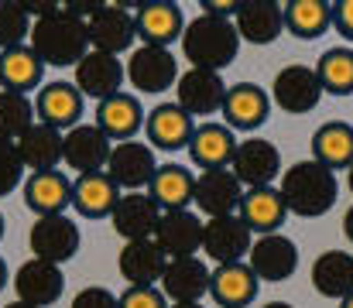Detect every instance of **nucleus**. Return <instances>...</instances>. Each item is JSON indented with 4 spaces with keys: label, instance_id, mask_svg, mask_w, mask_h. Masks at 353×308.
I'll use <instances>...</instances> for the list:
<instances>
[{
    "label": "nucleus",
    "instance_id": "f257e3e1",
    "mask_svg": "<svg viewBox=\"0 0 353 308\" xmlns=\"http://www.w3.org/2000/svg\"><path fill=\"white\" fill-rule=\"evenodd\" d=\"M28 45L45 65H79L90 52V28L72 10L59 7L31 24Z\"/></svg>",
    "mask_w": 353,
    "mask_h": 308
},
{
    "label": "nucleus",
    "instance_id": "f03ea898",
    "mask_svg": "<svg viewBox=\"0 0 353 308\" xmlns=\"http://www.w3.org/2000/svg\"><path fill=\"white\" fill-rule=\"evenodd\" d=\"M240 52V34H236L234 17H216V14H199L196 21L185 24L182 34V55L192 62V69H210L220 72L227 69Z\"/></svg>",
    "mask_w": 353,
    "mask_h": 308
},
{
    "label": "nucleus",
    "instance_id": "7ed1b4c3",
    "mask_svg": "<svg viewBox=\"0 0 353 308\" xmlns=\"http://www.w3.org/2000/svg\"><path fill=\"white\" fill-rule=\"evenodd\" d=\"M281 199L295 216H305V219L323 216L336 203V172H330L316 158L295 161L281 175Z\"/></svg>",
    "mask_w": 353,
    "mask_h": 308
},
{
    "label": "nucleus",
    "instance_id": "20e7f679",
    "mask_svg": "<svg viewBox=\"0 0 353 308\" xmlns=\"http://www.w3.org/2000/svg\"><path fill=\"white\" fill-rule=\"evenodd\" d=\"M127 79L141 93H165V90L179 86V59L168 48L141 45L127 59Z\"/></svg>",
    "mask_w": 353,
    "mask_h": 308
},
{
    "label": "nucleus",
    "instance_id": "39448f33",
    "mask_svg": "<svg viewBox=\"0 0 353 308\" xmlns=\"http://www.w3.org/2000/svg\"><path fill=\"white\" fill-rule=\"evenodd\" d=\"M110 137L97 127V123H79L72 130H65L62 141V161L69 168H76L79 175H93V172H107L110 161Z\"/></svg>",
    "mask_w": 353,
    "mask_h": 308
},
{
    "label": "nucleus",
    "instance_id": "423d86ee",
    "mask_svg": "<svg viewBox=\"0 0 353 308\" xmlns=\"http://www.w3.org/2000/svg\"><path fill=\"white\" fill-rule=\"evenodd\" d=\"M31 250L38 260L48 264H65L79 250V226L62 212V216H38L31 226Z\"/></svg>",
    "mask_w": 353,
    "mask_h": 308
},
{
    "label": "nucleus",
    "instance_id": "0eeeda50",
    "mask_svg": "<svg viewBox=\"0 0 353 308\" xmlns=\"http://www.w3.org/2000/svg\"><path fill=\"white\" fill-rule=\"evenodd\" d=\"M230 172L236 175V182L247 185V189H271V182L281 175L278 147L271 141H261V137L240 141L234 161H230Z\"/></svg>",
    "mask_w": 353,
    "mask_h": 308
},
{
    "label": "nucleus",
    "instance_id": "6e6552de",
    "mask_svg": "<svg viewBox=\"0 0 353 308\" xmlns=\"http://www.w3.org/2000/svg\"><path fill=\"white\" fill-rule=\"evenodd\" d=\"M247 267L257 274V281H288L299 271V247L281 233H268L250 243Z\"/></svg>",
    "mask_w": 353,
    "mask_h": 308
},
{
    "label": "nucleus",
    "instance_id": "1a4fd4ad",
    "mask_svg": "<svg viewBox=\"0 0 353 308\" xmlns=\"http://www.w3.org/2000/svg\"><path fill=\"white\" fill-rule=\"evenodd\" d=\"M158 165H154V151L144 144V141H123L114 144L110 151V161H107V175L117 189H130V192H141L144 185H151Z\"/></svg>",
    "mask_w": 353,
    "mask_h": 308
},
{
    "label": "nucleus",
    "instance_id": "9d476101",
    "mask_svg": "<svg viewBox=\"0 0 353 308\" xmlns=\"http://www.w3.org/2000/svg\"><path fill=\"white\" fill-rule=\"evenodd\" d=\"M62 288H65L62 267L48 264V260H38V257L21 264L17 274H14V291H17V302H24V305H34V308L55 305Z\"/></svg>",
    "mask_w": 353,
    "mask_h": 308
},
{
    "label": "nucleus",
    "instance_id": "9b49d317",
    "mask_svg": "<svg viewBox=\"0 0 353 308\" xmlns=\"http://www.w3.org/2000/svg\"><path fill=\"white\" fill-rule=\"evenodd\" d=\"M86 28H90V45H93L97 52H107V55L127 52V48L134 45V38H137V21H134V14H130L127 7H117V3H103V7L86 21Z\"/></svg>",
    "mask_w": 353,
    "mask_h": 308
},
{
    "label": "nucleus",
    "instance_id": "f8f14e48",
    "mask_svg": "<svg viewBox=\"0 0 353 308\" xmlns=\"http://www.w3.org/2000/svg\"><path fill=\"white\" fill-rule=\"evenodd\" d=\"M123 76H127V69L120 65L117 55H107V52L90 48V52L83 55V62L76 65V90H79L83 96H93V100L103 103L120 93Z\"/></svg>",
    "mask_w": 353,
    "mask_h": 308
},
{
    "label": "nucleus",
    "instance_id": "ddd939ff",
    "mask_svg": "<svg viewBox=\"0 0 353 308\" xmlns=\"http://www.w3.org/2000/svg\"><path fill=\"white\" fill-rule=\"evenodd\" d=\"M271 96L285 113H309L323 100V83H319L316 69H309V65H285L274 76Z\"/></svg>",
    "mask_w": 353,
    "mask_h": 308
},
{
    "label": "nucleus",
    "instance_id": "4468645a",
    "mask_svg": "<svg viewBox=\"0 0 353 308\" xmlns=\"http://www.w3.org/2000/svg\"><path fill=\"white\" fill-rule=\"evenodd\" d=\"M117 267H120V274L127 278L130 288H154V285H161V274L168 267V257H165V250L158 247L154 236L151 240H130L120 250Z\"/></svg>",
    "mask_w": 353,
    "mask_h": 308
},
{
    "label": "nucleus",
    "instance_id": "2eb2a0df",
    "mask_svg": "<svg viewBox=\"0 0 353 308\" xmlns=\"http://www.w3.org/2000/svg\"><path fill=\"white\" fill-rule=\"evenodd\" d=\"M203 229H206V223L192 209H179V212H165L161 216L154 240H158V247L165 250L168 260L196 257L203 250Z\"/></svg>",
    "mask_w": 353,
    "mask_h": 308
},
{
    "label": "nucleus",
    "instance_id": "dca6fc26",
    "mask_svg": "<svg viewBox=\"0 0 353 308\" xmlns=\"http://www.w3.org/2000/svg\"><path fill=\"white\" fill-rule=\"evenodd\" d=\"M161 205L151 199V192H127L120 196L117 209L110 212V223L120 236L130 243V240H151L158 233V223H161Z\"/></svg>",
    "mask_w": 353,
    "mask_h": 308
},
{
    "label": "nucleus",
    "instance_id": "f3484780",
    "mask_svg": "<svg viewBox=\"0 0 353 308\" xmlns=\"http://www.w3.org/2000/svg\"><path fill=\"white\" fill-rule=\"evenodd\" d=\"M240 199H243V185L236 182V175L230 168L199 172L196 192H192V203L199 205V212H206L210 219L234 216V209H240Z\"/></svg>",
    "mask_w": 353,
    "mask_h": 308
},
{
    "label": "nucleus",
    "instance_id": "a211bd4d",
    "mask_svg": "<svg viewBox=\"0 0 353 308\" xmlns=\"http://www.w3.org/2000/svg\"><path fill=\"white\" fill-rule=\"evenodd\" d=\"M203 250L216 264H240L243 254H250V226L240 216H216L206 219L203 229Z\"/></svg>",
    "mask_w": 353,
    "mask_h": 308
},
{
    "label": "nucleus",
    "instance_id": "6ab92c4d",
    "mask_svg": "<svg viewBox=\"0 0 353 308\" xmlns=\"http://www.w3.org/2000/svg\"><path fill=\"white\" fill-rule=\"evenodd\" d=\"M175 93H179V106L189 116L216 113V110H223V100H227V86H223L220 72H210V69H189V72H182Z\"/></svg>",
    "mask_w": 353,
    "mask_h": 308
},
{
    "label": "nucleus",
    "instance_id": "aec40b11",
    "mask_svg": "<svg viewBox=\"0 0 353 308\" xmlns=\"http://www.w3.org/2000/svg\"><path fill=\"white\" fill-rule=\"evenodd\" d=\"M210 271L199 257H175L168 260L165 274H161V295L172 298L175 305H192L203 302V295L210 291Z\"/></svg>",
    "mask_w": 353,
    "mask_h": 308
},
{
    "label": "nucleus",
    "instance_id": "412c9836",
    "mask_svg": "<svg viewBox=\"0 0 353 308\" xmlns=\"http://www.w3.org/2000/svg\"><path fill=\"white\" fill-rule=\"evenodd\" d=\"M234 24L236 34L250 45H271L285 28V7H278L274 0H240Z\"/></svg>",
    "mask_w": 353,
    "mask_h": 308
},
{
    "label": "nucleus",
    "instance_id": "4be33fe9",
    "mask_svg": "<svg viewBox=\"0 0 353 308\" xmlns=\"http://www.w3.org/2000/svg\"><path fill=\"white\" fill-rule=\"evenodd\" d=\"M137 34L144 38V45H158V48H168L175 38L185 34V17L179 10V3H168V0H151V3H141L137 14Z\"/></svg>",
    "mask_w": 353,
    "mask_h": 308
},
{
    "label": "nucleus",
    "instance_id": "5701e85b",
    "mask_svg": "<svg viewBox=\"0 0 353 308\" xmlns=\"http://www.w3.org/2000/svg\"><path fill=\"white\" fill-rule=\"evenodd\" d=\"M236 141L234 130L227 123H199L192 141H189V158L192 165H199L203 172H213V168H230L236 154Z\"/></svg>",
    "mask_w": 353,
    "mask_h": 308
},
{
    "label": "nucleus",
    "instance_id": "b1692460",
    "mask_svg": "<svg viewBox=\"0 0 353 308\" xmlns=\"http://www.w3.org/2000/svg\"><path fill=\"white\" fill-rule=\"evenodd\" d=\"M144 127H148L151 144H154V147H161V151L189 147V141H192V134H196L192 116H189L179 103H161V106H154V110L148 113Z\"/></svg>",
    "mask_w": 353,
    "mask_h": 308
},
{
    "label": "nucleus",
    "instance_id": "393cba45",
    "mask_svg": "<svg viewBox=\"0 0 353 308\" xmlns=\"http://www.w3.org/2000/svg\"><path fill=\"white\" fill-rule=\"evenodd\" d=\"M24 205L38 216H62L65 205H72V182L59 168L34 172L24 182Z\"/></svg>",
    "mask_w": 353,
    "mask_h": 308
},
{
    "label": "nucleus",
    "instance_id": "a878e982",
    "mask_svg": "<svg viewBox=\"0 0 353 308\" xmlns=\"http://www.w3.org/2000/svg\"><path fill=\"white\" fill-rule=\"evenodd\" d=\"M41 123L55 127V130H72L79 127V116H83V93L76 90V83H48L38 103H34Z\"/></svg>",
    "mask_w": 353,
    "mask_h": 308
},
{
    "label": "nucleus",
    "instance_id": "bb28decb",
    "mask_svg": "<svg viewBox=\"0 0 353 308\" xmlns=\"http://www.w3.org/2000/svg\"><path fill=\"white\" fill-rule=\"evenodd\" d=\"M62 141H65L62 130H55L48 123H34L21 141H14V147L21 154V165L31 168V175H34V172H52L62 161Z\"/></svg>",
    "mask_w": 353,
    "mask_h": 308
},
{
    "label": "nucleus",
    "instance_id": "cd10ccee",
    "mask_svg": "<svg viewBox=\"0 0 353 308\" xmlns=\"http://www.w3.org/2000/svg\"><path fill=\"white\" fill-rule=\"evenodd\" d=\"M268 110H271L268 93L257 90V86H250V83H236V86L227 90L223 116H227V127L230 130H257L268 120Z\"/></svg>",
    "mask_w": 353,
    "mask_h": 308
},
{
    "label": "nucleus",
    "instance_id": "c85d7f7f",
    "mask_svg": "<svg viewBox=\"0 0 353 308\" xmlns=\"http://www.w3.org/2000/svg\"><path fill=\"white\" fill-rule=\"evenodd\" d=\"M288 205L281 199V189H247L240 199V219L250 226V233H278V226L285 223Z\"/></svg>",
    "mask_w": 353,
    "mask_h": 308
},
{
    "label": "nucleus",
    "instance_id": "c756f323",
    "mask_svg": "<svg viewBox=\"0 0 353 308\" xmlns=\"http://www.w3.org/2000/svg\"><path fill=\"white\" fill-rule=\"evenodd\" d=\"M257 274L247 264H220L210 278V295L223 308H243L257 298Z\"/></svg>",
    "mask_w": 353,
    "mask_h": 308
},
{
    "label": "nucleus",
    "instance_id": "7c9ffc66",
    "mask_svg": "<svg viewBox=\"0 0 353 308\" xmlns=\"http://www.w3.org/2000/svg\"><path fill=\"white\" fill-rule=\"evenodd\" d=\"M141 123H144L141 103L130 93H117V96H110V100H103L97 106V127L117 144L130 141L141 130Z\"/></svg>",
    "mask_w": 353,
    "mask_h": 308
},
{
    "label": "nucleus",
    "instance_id": "2f4dec72",
    "mask_svg": "<svg viewBox=\"0 0 353 308\" xmlns=\"http://www.w3.org/2000/svg\"><path fill=\"white\" fill-rule=\"evenodd\" d=\"M312 285L323 298L343 302L353 295V257L343 250H326L312 264Z\"/></svg>",
    "mask_w": 353,
    "mask_h": 308
},
{
    "label": "nucleus",
    "instance_id": "473e14b6",
    "mask_svg": "<svg viewBox=\"0 0 353 308\" xmlns=\"http://www.w3.org/2000/svg\"><path fill=\"white\" fill-rule=\"evenodd\" d=\"M120 203V189L110 182L107 172H93V175H79L72 182V205L79 209V216L100 219L110 216Z\"/></svg>",
    "mask_w": 353,
    "mask_h": 308
},
{
    "label": "nucleus",
    "instance_id": "72a5a7b5",
    "mask_svg": "<svg viewBox=\"0 0 353 308\" xmlns=\"http://www.w3.org/2000/svg\"><path fill=\"white\" fill-rule=\"evenodd\" d=\"M148 192H151L154 203L161 205V212L189 209L192 192H196V175H189V168H182V165H158Z\"/></svg>",
    "mask_w": 353,
    "mask_h": 308
},
{
    "label": "nucleus",
    "instance_id": "f704fd0d",
    "mask_svg": "<svg viewBox=\"0 0 353 308\" xmlns=\"http://www.w3.org/2000/svg\"><path fill=\"white\" fill-rule=\"evenodd\" d=\"M41 72H45V62L34 55L31 45L0 52V86L7 93H24L28 96V90H34L41 83Z\"/></svg>",
    "mask_w": 353,
    "mask_h": 308
},
{
    "label": "nucleus",
    "instance_id": "c9c22d12",
    "mask_svg": "<svg viewBox=\"0 0 353 308\" xmlns=\"http://www.w3.org/2000/svg\"><path fill=\"white\" fill-rule=\"evenodd\" d=\"M312 154L319 165H326L330 172L336 168H350L353 165V127L343 120H330L316 130L312 137Z\"/></svg>",
    "mask_w": 353,
    "mask_h": 308
},
{
    "label": "nucleus",
    "instance_id": "e433bc0d",
    "mask_svg": "<svg viewBox=\"0 0 353 308\" xmlns=\"http://www.w3.org/2000/svg\"><path fill=\"white\" fill-rule=\"evenodd\" d=\"M333 24V7L326 0H292L285 7V28L295 38H319Z\"/></svg>",
    "mask_w": 353,
    "mask_h": 308
},
{
    "label": "nucleus",
    "instance_id": "4c0bfd02",
    "mask_svg": "<svg viewBox=\"0 0 353 308\" xmlns=\"http://www.w3.org/2000/svg\"><path fill=\"white\" fill-rule=\"evenodd\" d=\"M316 76L323 83V93H336V96H350L353 93V52L350 48H330L319 65Z\"/></svg>",
    "mask_w": 353,
    "mask_h": 308
},
{
    "label": "nucleus",
    "instance_id": "58836bf2",
    "mask_svg": "<svg viewBox=\"0 0 353 308\" xmlns=\"http://www.w3.org/2000/svg\"><path fill=\"white\" fill-rule=\"evenodd\" d=\"M34 127V106L24 93H7L0 90V137L3 141H21Z\"/></svg>",
    "mask_w": 353,
    "mask_h": 308
},
{
    "label": "nucleus",
    "instance_id": "ea45409f",
    "mask_svg": "<svg viewBox=\"0 0 353 308\" xmlns=\"http://www.w3.org/2000/svg\"><path fill=\"white\" fill-rule=\"evenodd\" d=\"M31 14L21 0H0V52L21 48L31 38Z\"/></svg>",
    "mask_w": 353,
    "mask_h": 308
},
{
    "label": "nucleus",
    "instance_id": "a19ab883",
    "mask_svg": "<svg viewBox=\"0 0 353 308\" xmlns=\"http://www.w3.org/2000/svg\"><path fill=\"white\" fill-rule=\"evenodd\" d=\"M21 175H24V165H21V154H17L14 141L0 137V196L14 192L21 185Z\"/></svg>",
    "mask_w": 353,
    "mask_h": 308
},
{
    "label": "nucleus",
    "instance_id": "79ce46f5",
    "mask_svg": "<svg viewBox=\"0 0 353 308\" xmlns=\"http://www.w3.org/2000/svg\"><path fill=\"white\" fill-rule=\"evenodd\" d=\"M120 308H168L158 288H127L120 295Z\"/></svg>",
    "mask_w": 353,
    "mask_h": 308
},
{
    "label": "nucleus",
    "instance_id": "37998d69",
    "mask_svg": "<svg viewBox=\"0 0 353 308\" xmlns=\"http://www.w3.org/2000/svg\"><path fill=\"white\" fill-rule=\"evenodd\" d=\"M72 308H120V298L107 288H83L76 298H72Z\"/></svg>",
    "mask_w": 353,
    "mask_h": 308
},
{
    "label": "nucleus",
    "instance_id": "c03bdc74",
    "mask_svg": "<svg viewBox=\"0 0 353 308\" xmlns=\"http://www.w3.org/2000/svg\"><path fill=\"white\" fill-rule=\"evenodd\" d=\"M333 24L340 28L343 38L353 41V0H340V3L333 7Z\"/></svg>",
    "mask_w": 353,
    "mask_h": 308
},
{
    "label": "nucleus",
    "instance_id": "a18cd8bd",
    "mask_svg": "<svg viewBox=\"0 0 353 308\" xmlns=\"http://www.w3.org/2000/svg\"><path fill=\"white\" fill-rule=\"evenodd\" d=\"M343 233H347V240L353 243V205L347 209V216H343Z\"/></svg>",
    "mask_w": 353,
    "mask_h": 308
},
{
    "label": "nucleus",
    "instance_id": "49530a36",
    "mask_svg": "<svg viewBox=\"0 0 353 308\" xmlns=\"http://www.w3.org/2000/svg\"><path fill=\"white\" fill-rule=\"evenodd\" d=\"M7 285V267H3V260H0V288Z\"/></svg>",
    "mask_w": 353,
    "mask_h": 308
},
{
    "label": "nucleus",
    "instance_id": "de8ad7c7",
    "mask_svg": "<svg viewBox=\"0 0 353 308\" xmlns=\"http://www.w3.org/2000/svg\"><path fill=\"white\" fill-rule=\"evenodd\" d=\"M264 308H292L288 302H271V305H264Z\"/></svg>",
    "mask_w": 353,
    "mask_h": 308
},
{
    "label": "nucleus",
    "instance_id": "09e8293b",
    "mask_svg": "<svg viewBox=\"0 0 353 308\" xmlns=\"http://www.w3.org/2000/svg\"><path fill=\"white\" fill-rule=\"evenodd\" d=\"M3 308H34V305H24V302H10V305H3Z\"/></svg>",
    "mask_w": 353,
    "mask_h": 308
},
{
    "label": "nucleus",
    "instance_id": "8fccbe9b",
    "mask_svg": "<svg viewBox=\"0 0 353 308\" xmlns=\"http://www.w3.org/2000/svg\"><path fill=\"white\" fill-rule=\"evenodd\" d=\"M340 308H353V295H350V298H343V302H340Z\"/></svg>",
    "mask_w": 353,
    "mask_h": 308
},
{
    "label": "nucleus",
    "instance_id": "3c124183",
    "mask_svg": "<svg viewBox=\"0 0 353 308\" xmlns=\"http://www.w3.org/2000/svg\"><path fill=\"white\" fill-rule=\"evenodd\" d=\"M347 185H350V192H353V165H350V175H347Z\"/></svg>",
    "mask_w": 353,
    "mask_h": 308
},
{
    "label": "nucleus",
    "instance_id": "603ef678",
    "mask_svg": "<svg viewBox=\"0 0 353 308\" xmlns=\"http://www.w3.org/2000/svg\"><path fill=\"white\" fill-rule=\"evenodd\" d=\"M172 308H203L199 302H192V305H172Z\"/></svg>",
    "mask_w": 353,
    "mask_h": 308
},
{
    "label": "nucleus",
    "instance_id": "864d4df0",
    "mask_svg": "<svg viewBox=\"0 0 353 308\" xmlns=\"http://www.w3.org/2000/svg\"><path fill=\"white\" fill-rule=\"evenodd\" d=\"M0 240H3V216H0Z\"/></svg>",
    "mask_w": 353,
    "mask_h": 308
}]
</instances>
